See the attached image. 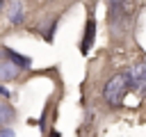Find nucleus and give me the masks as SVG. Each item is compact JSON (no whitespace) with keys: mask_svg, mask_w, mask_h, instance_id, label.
Returning <instances> with one entry per match:
<instances>
[{"mask_svg":"<svg viewBox=\"0 0 146 137\" xmlns=\"http://www.w3.org/2000/svg\"><path fill=\"white\" fill-rule=\"evenodd\" d=\"M0 98H9V89L0 84Z\"/></svg>","mask_w":146,"mask_h":137,"instance_id":"nucleus-10","label":"nucleus"},{"mask_svg":"<svg viewBox=\"0 0 146 137\" xmlns=\"http://www.w3.org/2000/svg\"><path fill=\"white\" fill-rule=\"evenodd\" d=\"M23 5L21 2H14L11 5V9H9V23H14V25H21L23 23Z\"/></svg>","mask_w":146,"mask_h":137,"instance_id":"nucleus-7","label":"nucleus"},{"mask_svg":"<svg viewBox=\"0 0 146 137\" xmlns=\"http://www.w3.org/2000/svg\"><path fill=\"white\" fill-rule=\"evenodd\" d=\"M132 11H135V0H107V27L114 34H121L128 27Z\"/></svg>","mask_w":146,"mask_h":137,"instance_id":"nucleus-1","label":"nucleus"},{"mask_svg":"<svg viewBox=\"0 0 146 137\" xmlns=\"http://www.w3.org/2000/svg\"><path fill=\"white\" fill-rule=\"evenodd\" d=\"M125 91H128L125 73H116V75H112V78L107 80V84H105V89H103V98H105V103H107V105L116 107V105H121V103H123Z\"/></svg>","mask_w":146,"mask_h":137,"instance_id":"nucleus-2","label":"nucleus"},{"mask_svg":"<svg viewBox=\"0 0 146 137\" xmlns=\"http://www.w3.org/2000/svg\"><path fill=\"white\" fill-rule=\"evenodd\" d=\"M125 80H128V89H135L137 94L146 96V64H144V62L135 64V66L125 73Z\"/></svg>","mask_w":146,"mask_h":137,"instance_id":"nucleus-3","label":"nucleus"},{"mask_svg":"<svg viewBox=\"0 0 146 137\" xmlns=\"http://www.w3.org/2000/svg\"><path fill=\"white\" fill-rule=\"evenodd\" d=\"M0 137H14V130L11 128H0Z\"/></svg>","mask_w":146,"mask_h":137,"instance_id":"nucleus-9","label":"nucleus"},{"mask_svg":"<svg viewBox=\"0 0 146 137\" xmlns=\"http://www.w3.org/2000/svg\"><path fill=\"white\" fill-rule=\"evenodd\" d=\"M21 73V68L16 64H11L9 59H2L0 62V80H16Z\"/></svg>","mask_w":146,"mask_h":137,"instance_id":"nucleus-6","label":"nucleus"},{"mask_svg":"<svg viewBox=\"0 0 146 137\" xmlns=\"http://www.w3.org/2000/svg\"><path fill=\"white\" fill-rule=\"evenodd\" d=\"M2 53H5V55L9 57V62L16 64L18 68H30V66H32V59H30L27 55H21V53H16V50H11V48H7V46L2 48Z\"/></svg>","mask_w":146,"mask_h":137,"instance_id":"nucleus-5","label":"nucleus"},{"mask_svg":"<svg viewBox=\"0 0 146 137\" xmlns=\"http://www.w3.org/2000/svg\"><path fill=\"white\" fill-rule=\"evenodd\" d=\"M48 137H62V135H59L57 130H50V135H48Z\"/></svg>","mask_w":146,"mask_h":137,"instance_id":"nucleus-11","label":"nucleus"},{"mask_svg":"<svg viewBox=\"0 0 146 137\" xmlns=\"http://www.w3.org/2000/svg\"><path fill=\"white\" fill-rule=\"evenodd\" d=\"M94 37H96V21H94V16H89L87 18V25H84V34H82V46H80V50L84 55L94 46Z\"/></svg>","mask_w":146,"mask_h":137,"instance_id":"nucleus-4","label":"nucleus"},{"mask_svg":"<svg viewBox=\"0 0 146 137\" xmlns=\"http://www.w3.org/2000/svg\"><path fill=\"white\" fill-rule=\"evenodd\" d=\"M16 119V114H14V107L11 105H7V103H2L0 105V126H7V123H11Z\"/></svg>","mask_w":146,"mask_h":137,"instance_id":"nucleus-8","label":"nucleus"}]
</instances>
